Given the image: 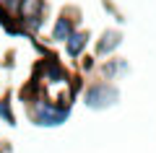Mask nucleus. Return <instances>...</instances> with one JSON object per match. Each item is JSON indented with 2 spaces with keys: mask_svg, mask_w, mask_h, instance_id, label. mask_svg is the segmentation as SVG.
<instances>
[{
  "mask_svg": "<svg viewBox=\"0 0 156 153\" xmlns=\"http://www.w3.org/2000/svg\"><path fill=\"white\" fill-rule=\"evenodd\" d=\"M68 120V106H52L47 101H37L31 109V122L39 127H57Z\"/></svg>",
  "mask_w": 156,
  "mask_h": 153,
  "instance_id": "obj_1",
  "label": "nucleus"
},
{
  "mask_svg": "<svg viewBox=\"0 0 156 153\" xmlns=\"http://www.w3.org/2000/svg\"><path fill=\"white\" fill-rule=\"evenodd\" d=\"M115 99H117V91H115V88H109V86H94L89 93H86V104L94 106V109H101V106L112 104Z\"/></svg>",
  "mask_w": 156,
  "mask_h": 153,
  "instance_id": "obj_2",
  "label": "nucleus"
},
{
  "mask_svg": "<svg viewBox=\"0 0 156 153\" xmlns=\"http://www.w3.org/2000/svg\"><path fill=\"white\" fill-rule=\"evenodd\" d=\"M86 42H89V37H86L83 31H73L70 37L65 39V49H68V55H70V57H78L81 52H83Z\"/></svg>",
  "mask_w": 156,
  "mask_h": 153,
  "instance_id": "obj_3",
  "label": "nucleus"
},
{
  "mask_svg": "<svg viewBox=\"0 0 156 153\" xmlns=\"http://www.w3.org/2000/svg\"><path fill=\"white\" fill-rule=\"evenodd\" d=\"M70 34H73V21H70V18H65V16L57 18L55 29H52V39H55V42H65Z\"/></svg>",
  "mask_w": 156,
  "mask_h": 153,
  "instance_id": "obj_4",
  "label": "nucleus"
},
{
  "mask_svg": "<svg viewBox=\"0 0 156 153\" xmlns=\"http://www.w3.org/2000/svg\"><path fill=\"white\" fill-rule=\"evenodd\" d=\"M120 44V34H115V31H109V34H104V42L99 44V52L104 55V52H109L112 47H117Z\"/></svg>",
  "mask_w": 156,
  "mask_h": 153,
  "instance_id": "obj_5",
  "label": "nucleus"
},
{
  "mask_svg": "<svg viewBox=\"0 0 156 153\" xmlns=\"http://www.w3.org/2000/svg\"><path fill=\"white\" fill-rule=\"evenodd\" d=\"M0 117H3L8 125H16V117H13V112H11V101H8V99L0 101Z\"/></svg>",
  "mask_w": 156,
  "mask_h": 153,
  "instance_id": "obj_6",
  "label": "nucleus"
},
{
  "mask_svg": "<svg viewBox=\"0 0 156 153\" xmlns=\"http://www.w3.org/2000/svg\"><path fill=\"white\" fill-rule=\"evenodd\" d=\"M18 5H21V0H0V11L5 13V16L18 13Z\"/></svg>",
  "mask_w": 156,
  "mask_h": 153,
  "instance_id": "obj_7",
  "label": "nucleus"
},
{
  "mask_svg": "<svg viewBox=\"0 0 156 153\" xmlns=\"http://www.w3.org/2000/svg\"><path fill=\"white\" fill-rule=\"evenodd\" d=\"M120 70H125V62H109V65H104V75H115Z\"/></svg>",
  "mask_w": 156,
  "mask_h": 153,
  "instance_id": "obj_8",
  "label": "nucleus"
}]
</instances>
